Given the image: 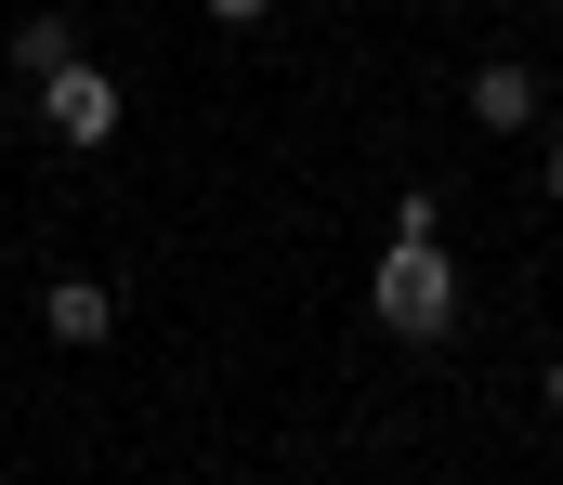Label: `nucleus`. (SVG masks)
<instances>
[{
	"instance_id": "obj_7",
	"label": "nucleus",
	"mask_w": 563,
	"mask_h": 485,
	"mask_svg": "<svg viewBox=\"0 0 563 485\" xmlns=\"http://www.w3.org/2000/svg\"><path fill=\"white\" fill-rule=\"evenodd\" d=\"M551 420H563V354H551Z\"/></svg>"
},
{
	"instance_id": "obj_9",
	"label": "nucleus",
	"mask_w": 563,
	"mask_h": 485,
	"mask_svg": "<svg viewBox=\"0 0 563 485\" xmlns=\"http://www.w3.org/2000/svg\"><path fill=\"white\" fill-rule=\"evenodd\" d=\"M551 13H563V0H551Z\"/></svg>"
},
{
	"instance_id": "obj_4",
	"label": "nucleus",
	"mask_w": 563,
	"mask_h": 485,
	"mask_svg": "<svg viewBox=\"0 0 563 485\" xmlns=\"http://www.w3.org/2000/svg\"><path fill=\"white\" fill-rule=\"evenodd\" d=\"M472 119H485V132H538V66H511V53L472 66Z\"/></svg>"
},
{
	"instance_id": "obj_2",
	"label": "nucleus",
	"mask_w": 563,
	"mask_h": 485,
	"mask_svg": "<svg viewBox=\"0 0 563 485\" xmlns=\"http://www.w3.org/2000/svg\"><path fill=\"white\" fill-rule=\"evenodd\" d=\"M40 132H53V145H106V132H119V79L66 53V66L40 79Z\"/></svg>"
},
{
	"instance_id": "obj_6",
	"label": "nucleus",
	"mask_w": 563,
	"mask_h": 485,
	"mask_svg": "<svg viewBox=\"0 0 563 485\" xmlns=\"http://www.w3.org/2000/svg\"><path fill=\"white\" fill-rule=\"evenodd\" d=\"M210 13H223V26H263V13H276V0H210Z\"/></svg>"
},
{
	"instance_id": "obj_5",
	"label": "nucleus",
	"mask_w": 563,
	"mask_h": 485,
	"mask_svg": "<svg viewBox=\"0 0 563 485\" xmlns=\"http://www.w3.org/2000/svg\"><path fill=\"white\" fill-rule=\"evenodd\" d=\"M66 53H79V26H66V13H26V26H13V66H26V92H40Z\"/></svg>"
},
{
	"instance_id": "obj_3",
	"label": "nucleus",
	"mask_w": 563,
	"mask_h": 485,
	"mask_svg": "<svg viewBox=\"0 0 563 485\" xmlns=\"http://www.w3.org/2000/svg\"><path fill=\"white\" fill-rule=\"evenodd\" d=\"M40 328H53L66 354H92V341L119 328V289H92V276H53V289H40Z\"/></svg>"
},
{
	"instance_id": "obj_1",
	"label": "nucleus",
	"mask_w": 563,
	"mask_h": 485,
	"mask_svg": "<svg viewBox=\"0 0 563 485\" xmlns=\"http://www.w3.org/2000/svg\"><path fill=\"white\" fill-rule=\"evenodd\" d=\"M367 316L394 328V341H445V328H459V263H445V236H394V250H380Z\"/></svg>"
},
{
	"instance_id": "obj_8",
	"label": "nucleus",
	"mask_w": 563,
	"mask_h": 485,
	"mask_svg": "<svg viewBox=\"0 0 563 485\" xmlns=\"http://www.w3.org/2000/svg\"><path fill=\"white\" fill-rule=\"evenodd\" d=\"M551 210H563V145H551Z\"/></svg>"
}]
</instances>
